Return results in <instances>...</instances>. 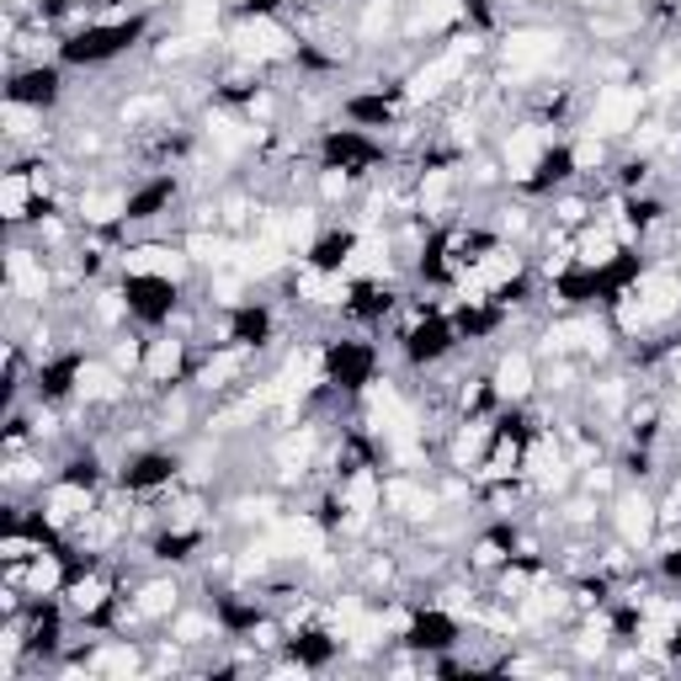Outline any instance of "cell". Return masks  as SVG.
<instances>
[{
    "label": "cell",
    "mask_w": 681,
    "mask_h": 681,
    "mask_svg": "<svg viewBox=\"0 0 681 681\" xmlns=\"http://www.w3.org/2000/svg\"><path fill=\"white\" fill-rule=\"evenodd\" d=\"M145 666V655L128 644V639H117V644H101L97 655H91V671H101V677H134Z\"/></svg>",
    "instance_id": "obj_28"
},
{
    "label": "cell",
    "mask_w": 681,
    "mask_h": 681,
    "mask_svg": "<svg viewBox=\"0 0 681 681\" xmlns=\"http://www.w3.org/2000/svg\"><path fill=\"white\" fill-rule=\"evenodd\" d=\"M187 267H193L187 245L145 240V245H128V250H123V272H128V277H165V283H182Z\"/></svg>",
    "instance_id": "obj_7"
},
{
    "label": "cell",
    "mask_w": 681,
    "mask_h": 681,
    "mask_svg": "<svg viewBox=\"0 0 681 681\" xmlns=\"http://www.w3.org/2000/svg\"><path fill=\"white\" fill-rule=\"evenodd\" d=\"M585 490H596V495H602V490H612V469L591 463V469H585Z\"/></svg>",
    "instance_id": "obj_46"
},
{
    "label": "cell",
    "mask_w": 681,
    "mask_h": 681,
    "mask_svg": "<svg viewBox=\"0 0 681 681\" xmlns=\"http://www.w3.org/2000/svg\"><path fill=\"white\" fill-rule=\"evenodd\" d=\"M171 474H176V463H171V458H154V453H149V458H139V463L128 469V485H134V490H149V485H165Z\"/></svg>",
    "instance_id": "obj_35"
},
{
    "label": "cell",
    "mask_w": 681,
    "mask_h": 681,
    "mask_svg": "<svg viewBox=\"0 0 681 681\" xmlns=\"http://www.w3.org/2000/svg\"><path fill=\"white\" fill-rule=\"evenodd\" d=\"M91 511H97V495H91L86 480H75V474L49 485V495H44V522H49V528H81Z\"/></svg>",
    "instance_id": "obj_8"
},
{
    "label": "cell",
    "mask_w": 681,
    "mask_h": 681,
    "mask_svg": "<svg viewBox=\"0 0 681 681\" xmlns=\"http://www.w3.org/2000/svg\"><path fill=\"white\" fill-rule=\"evenodd\" d=\"M681 304V283L666 277V272H649L639 277V288L623 293V331H644V325H660L671 320Z\"/></svg>",
    "instance_id": "obj_2"
},
{
    "label": "cell",
    "mask_w": 681,
    "mask_h": 681,
    "mask_svg": "<svg viewBox=\"0 0 681 681\" xmlns=\"http://www.w3.org/2000/svg\"><path fill=\"white\" fill-rule=\"evenodd\" d=\"M602 160H607V139H596V134H585L581 145L570 149V165H575V171H596Z\"/></svg>",
    "instance_id": "obj_37"
},
{
    "label": "cell",
    "mask_w": 681,
    "mask_h": 681,
    "mask_svg": "<svg viewBox=\"0 0 681 681\" xmlns=\"http://www.w3.org/2000/svg\"><path fill=\"white\" fill-rule=\"evenodd\" d=\"M59 97V75L53 70H27L11 81V101H27V107H44V101Z\"/></svg>",
    "instance_id": "obj_29"
},
{
    "label": "cell",
    "mask_w": 681,
    "mask_h": 681,
    "mask_svg": "<svg viewBox=\"0 0 681 681\" xmlns=\"http://www.w3.org/2000/svg\"><path fill=\"white\" fill-rule=\"evenodd\" d=\"M565 49V38L554 27H511L506 44H500V59L517 70V75H533V70H548Z\"/></svg>",
    "instance_id": "obj_6"
},
{
    "label": "cell",
    "mask_w": 681,
    "mask_h": 681,
    "mask_svg": "<svg viewBox=\"0 0 681 681\" xmlns=\"http://www.w3.org/2000/svg\"><path fill=\"white\" fill-rule=\"evenodd\" d=\"M5 283L16 298H27V304H44L49 298V267L38 261V250H27V245H11L5 250Z\"/></svg>",
    "instance_id": "obj_9"
},
{
    "label": "cell",
    "mask_w": 681,
    "mask_h": 681,
    "mask_svg": "<svg viewBox=\"0 0 681 681\" xmlns=\"http://www.w3.org/2000/svg\"><path fill=\"white\" fill-rule=\"evenodd\" d=\"M474 565H480V570L506 565V537H480V543H474Z\"/></svg>",
    "instance_id": "obj_41"
},
{
    "label": "cell",
    "mask_w": 681,
    "mask_h": 681,
    "mask_svg": "<svg viewBox=\"0 0 681 681\" xmlns=\"http://www.w3.org/2000/svg\"><path fill=\"white\" fill-rule=\"evenodd\" d=\"M490 389L500 394V399H528L537 389V368L528 351H500V362H495V373H490Z\"/></svg>",
    "instance_id": "obj_14"
},
{
    "label": "cell",
    "mask_w": 681,
    "mask_h": 681,
    "mask_svg": "<svg viewBox=\"0 0 681 681\" xmlns=\"http://www.w3.org/2000/svg\"><path fill=\"white\" fill-rule=\"evenodd\" d=\"M219 5H224V0H182V33L213 44V33H219Z\"/></svg>",
    "instance_id": "obj_30"
},
{
    "label": "cell",
    "mask_w": 681,
    "mask_h": 681,
    "mask_svg": "<svg viewBox=\"0 0 681 681\" xmlns=\"http://www.w3.org/2000/svg\"><path fill=\"white\" fill-rule=\"evenodd\" d=\"M543 351H548V357H570V351L602 357V351H607V331H602L596 320H559V325L543 336Z\"/></svg>",
    "instance_id": "obj_12"
},
{
    "label": "cell",
    "mask_w": 681,
    "mask_h": 681,
    "mask_svg": "<svg viewBox=\"0 0 681 681\" xmlns=\"http://www.w3.org/2000/svg\"><path fill=\"white\" fill-rule=\"evenodd\" d=\"M500 235H528V213H522V208H506V213H500Z\"/></svg>",
    "instance_id": "obj_45"
},
{
    "label": "cell",
    "mask_w": 681,
    "mask_h": 681,
    "mask_svg": "<svg viewBox=\"0 0 681 681\" xmlns=\"http://www.w3.org/2000/svg\"><path fill=\"white\" fill-rule=\"evenodd\" d=\"M112 362H117L123 373H145V340H117V346H112Z\"/></svg>",
    "instance_id": "obj_39"
},
{
    "label": "cell",
    "mask_w": 681,
    "mask_h": 681,
    "mask_svg": "<svg viewBox=\"0 0 681 681\" xmlns=\"http://www.w3.org/2000/svg\"><path fill=\"white\" fill-rule=\"evenodd\" d=\"M75 394L86 405H112L123 399V368L107 357V362H75Z\"/></svg>",
    "instance_id": "obj_15"
},
{
    "label": "cell",
    "mask_w": 681,
    "mask_h": 681,
    "mask_svg": "<svg viewBox=\"0 0 681 681\" xmlns=\"http://www.w3.org/2000/svg\"><path fill=\"white\" fill-rule=\"evenodd\" d=\"M346 187H351V176H346V165H331V171L320 176V193H325V197H346Z\"/></svg>",
    "instance_id": "obj_44"
},
{
    "label": "cell",
    "mask_w": 681,
    "mask_h": 681,
    "mask_svg": "<svg viewBox=\"0 0 681 681\" xmlns=\"http://www.w3.org/2000/svg\"><path fill=\"white\" fill-rule=\"evenodd\" d=\"M490 442H495V426H490V421H463L458 437H453V469H480Z\"/></svg>",
    "instance_id": "obj_22"
},
{
    "label": "cell",
    "mask_w": 681,
    "mask_h": 681,
    "mask_svg": "<svg viewBox=\"0 0 681 681\" xmlns=\"http://www.w3.org/2000/svg\"><path fill=\"white\" fill-rule=\"evenodd\" d=\"M16 585H27L33 596H53V591L64 585V559H59L53 548L33 554V559H27V570H16Z\"/></svg>",
    "instance_id": "obj_23"
},
{
    "label": "cell",
    "mask_w": 681,
    "mask_h": 681,
    "mask_svg": "<svg viewBox=\"0 0 681 681\" xmlns=\"http://www.w3.org/2000/svg\"><path fill=\"white\" fill-rule=\"evenodd\" d=\"M612 522H618V537H623L629 548H644V543H655V533H660V511H655L649 495H623L618 511H612Z\"/></svg>",
    "instance_id": "obj_11"
},
{
    "label": "cell",
    "mask_w": 681,
    "mask_h": 681,
    "mask_svg": "<svg viewBox=\"0 0 681 681\" xmlns=\"http://www.w3.org/2000/svg\"><path fill=\"white\" fill-rule=\"evenodd\" d=\"M394 5H399V0H368V5H362V16H357V33H362L368 44H373V38H384V33L394 27Z\"/></svg>",
    "instance_id": "obj_33"
},
{
    "label": "cell",
    "mask_w": 681,
    "mask_h": 681,
    "mask_svg": "<svg viewBox=\"0 0 681 681\" xmlns=\"http://www.w3.org/2000/svg\"><path fill=\"white\" fill-rule=\"evenodd\" d=\"M134 618H149V623H160V618H176V581H149V585H139V596H134Z\"/></svg>",
    "instance_id": "obj_26"
},
{
    "label": "cell",
    "mask_w": 681,
    "mask_h": 681,
    "mask_svg": "<svg viewBox=\"0 0 681 681\" xmlns=\"http://www.w3.org/2000/svg\"><path fill=\"white\" fill-rule=\"evenodd\" d=\"M33 480H44L33 458H11V463H5V485H33Z\"/></svg>",
    "instance_id": "obj_43"
},
{
    "label": "cell",
    "mask_w": 681,
    "mask_h": 681,
    "mask_svg": "<svg viewBox=\"0 0 681 681\" xmlns=\"http://www.w3.org/2000/svg\"><path fill=\"white\" fill-rule=\"evenodd\" d=\"M314 230H320V219H314L309 208H288V213H283V235H288V245L298 256L314 250Z\"/></svg>",
    "instance_id": "obj_31"
},
{
    "label": "cell",
    "mask_w": 681,
    "mask_h": 681,
    "mask_svg": "<svg viewBox=\"0 0 681 681\" xmlns=\"http://www.w3.org/2000/svg\"><path fill=\"white\" fill-rule=\"evenodd\" d=\"M644 86H602L591 112H585V134L596 139H623L639 128V112H644Z\"/></svg>",
    "instance_id": "obj_1"
},
{
    "label": "cell",
    "mask_w": 681,
    "mask_h": 681,
    "mask_svg": "<svg viewBox=\"0 0 681 681\" xmlns=\"http://www.w3.org/2000/svg\"><path fill=\"white\" fill-rule=\"evenodd\" d=\"M44 193H49V182L38 171H5L0 176V219L5 224H27L33 202H44Z\"/></svg>",
    "instance_id": "obj_10"
},
{
    "label": "cell",
    "mask_w": 681,
    "mask_h": 681,
    "mask_svg": "<svg viewBox=\"0 0 681 681\" xmlns=\"http://www.w3.org/2000/svg\"><path fill=\"white\" fill-rule=\"evenodd\" d=\"M230 44H235V53L245 64H277V59L293 53V33L283 22H272V16H245Z\"/></svg>",
    "instance_id": "obj_5"
},
{
    "label": "cell",
    "mask_w": 681,
    "mask_h": 681,
    "mask_svg": "<svg viewBox=\"0 0 681 681\" xmlns=\"http://www.w3.org/2000/svg\"><path fill=\"white\" fill-rule=\"evenodd\" d=\"M128 208H134V197L117 193V187H86L81 202H75V219L86 230H112L117 219H128Z\"/></svg>",
    "instance_id": "obj_13"
},
{
    "label": "cell",
    "mask_w": 681,
    "mask_h": 681,
    "mask_svg": "<svg viewBox=\"0 0 681 681\" xmlns=\"http://www.w3.org/2000/svg\"><path fill=\"white\" fill-rule=\"evenodd\" d=\"M469 59H474V44H453V49L432 53L416 75H410V86H405V97L410 101H437L447 97L463 75H469Z\"/></svg>",
    "instance_id": "obj_3"
},
{
    "label": "cell",
    "mask_w": 681,
    "mask_h": 681,
    "mask_svg": "<svg viewBox=\"0 0 681 681\" xmlns=\"http://www.w3.org/2000/svg\"><path fill=\"white\" fill-rule=\"evenodd\" d=\"M340 506H346L351 517H373V511L384 506V480H379L373 469H351L346 485H340Z\"/></svg>",
    "instance_id": "obj_20"
},
{
    "label": "cell",
    "mask_w": 681,
    "mask_h": 681,
    "mask_svg": "<svg viewBox=\"0 0 681 681\" xmlns=\"http://www.w3.org/2000/svg\"><path fill=\"white\" fill-rule=\"evenodd\" d=\"M230 511H235V522H256V528H272V522H277V500H272V495H240Z\"/></svg>",
    "instance_id": "obj_34"
},
{
    "label": "cell",
    "mask_w": 681,
    "mask_h": 681,
    "mask_svg": "<svg viewBox=\"0 0 681 681\" xmlns=\"http://www.w3.org/2000/svg\"><path fill=\"white\" fill-rule=\"evenodd\" d=\"M474 277H480L490 293H506L517 277H522V256H517L511 245H490L485 256L474 261Z\"/></svg>",
    "instance_id": "obj_19"
},
{
    "label": "cell",
    "mask_w": 681,
    "mask_h": 681,
    "mask_svg": "<svg viewBox=\"0 0 681 681\" xmlns=\"http://www.w3.org/2000/svg\"><path fill=\"white\" fill-rule=\"evenodd\" d=\"M559 219H565V224H575V219H585V202H581V197H570V202H559Z\"/></svg>",
    "instance_id": "obj_47"
},
{
    "label": "cell",
    "mask_w": 681,
    "mask_h": 681,
    "mask_svg": "<svg viewBox=\"0 0 681 681\" xmlns=\"http://www.w3.org/2000/svg\"><path fill=\"white\" fill-rule=\"evenodd\" d=\"M187 368V340L182 336H154L145 340V379L149 384H176Z\"/></svg>",
    "instance_id": "obj_16"
},
{
    "label": "cell",
    "mask_w": 681,
    "mask_h": 681,
    "mask_svg": "<svg viewBox=\"0 0 681 681\" xmlns=\"http://www.w3.org/2000/svg\"><path fill=\"white\" fill-rule=\"evenodd\" d=\"M208 629H213V623H208L202 612H182V618L171 623V633H176L182 644H197V639H202V633H208Z\"/></svg>",
    "instance_id": "obj_42"
},
{
    "label": "cell",
    "mask_w": 681,
    "mask_h": 681,
    "mask_svg": "<svg viewBox=\"0 0 681 681\" xmlns=\"http://www.w3.org/2000/svg\"><path fill=\"white\" fill-rule=\"evenodd\" d=\"M107 596H112V581L107 575H81V581L70 585V612H81V618H101L107 612Z\"/></svg>",
    "instance_id": "obj_25"
},
{
    "label": "cell",
    "mask_w": 681,
    "mask_h": 681,
    "mask_svg": "<svg viewBox=\"0 0 681 681\" xmlns=\"http://www.w3.org/2000/svg\"><path fill=\"white\" fill-rule=\"evenodd\" d=\"M256 139H261L256 123H240V117H230V112H213V117H208V145L219 149V154H245Z\"/></svg>",
    "instance_id": "obj_21"
},
{
    "label": "cell",
    "mask_w": 681,
    "mask_h": 681,
    "mask_svg": "<svg viewBox=\"0 0 681 681\" xmlns=\"http://www.w3.org/2000/svg\"><path fill=\"white\" fill-rule=\"evenodd\" d=\"M548 149H554L548 123H517V128L500 139V165H506V176H511V182H537V171H543Z\"/></svg>",
    "instance_id": "obj_4"
},
{
    "label": "cell",
    "mask_w": 681,
    "mask_h": 681,
    "mask_svg": "<svg viewBox=\"0 0 681 681\" xmlns=\"http://www.w3.org/2000/svg\"><path fill=\"white\" fill-rule=\"evenodd\" d=\"M596 405L612 416V410H623L629 405V384L623 379H607V384H596Z\"/></svg>",
    "instance_id": "obj_40"
},
{
    "label": "cell",
    "mask_w": 681,
    "mask_h": 681,
    "mask_svg": "<svg viewBox=\"0 0 681 681\" xmlns=\"http://www.w3.org/2000/svg\"><path fill=\"white\" fill-rule=\"evenodd\" d=\"M618 250H623V235L602 224V230H585V235H581V245H575V261L602 272V267H612V261H618Z\"/></svg>",
    "instance_id": "obj_24"
},
{
    "label": "cell",
    "mask_w": 681,
    "mask_h": 681,
    "mask_svg": "<svg viewBox=\"0 0 681 681\" xmlns=\"http://www.w3.org/2000/svg\"><path fill=\"white\" fill-rule=\"evenodd\" d=\"M33 554H44V537L22 533V528H11V533L0 537V559H11V565H27Z\"/></svg>",
    "instance_id": "obj_36"
},
{
    "label": "cell",
    "mask_w": 681,
    "mask_h": 681,
    "mask_svg": "<svg viewBox=\"0 0 681 681\" xmlns=\"http://www.w3.org/2000/svg\"><path fill=\"white\" fill-rule=\"evenodd\" d=\"M160 112H165V101H160V97H134V101H123V112H117V117H123L128 128H139V123L160 117Z\"/></svg>",
    "instance_id": "obj_38"
},
{
    "label": "cell",
    "mask_w": 681,
    "mask_h": 681,
    "mask_svg": "<svg viewBox=\"0 0 681 681\" xmlns=\"http://www.w3.org/2000/svg\"><path fill=\"white\" fill-rule=\"evenodd\" d=\"M384 506L399 511V517H410V522H432L437 517V495L421 490L416 480H384Z\"/></svg>",
    "instance_id": "obj_18"
},
{
    "label": "cell",
    "mask_w": 681,
    "mask_h": 681,
    "mask_svg": "<svg viewBox=\"0 0 681 681\" xmlns=\"http://www.w3.org/2000/svg\"><path fill=\"white\" fill-rule=\"evenodd\" d=\"M245 368H250V346H224V351H213V357L197 368V389H208V394L230 389Z\"/></svg>",
    "instance_id": "obj_17"
},
{
    "label": "cell",
    "mask_w": 681,
    "mask_h": 681,
    "mask_svg": "<svg viewBox=\"0 0 681 681\" xmlns=\"http://www.w3.org/2000/svg\"><path fill=\"white\" fill-rule=\"evenodd\" d=\"M447 197H453V171H447V165H432V171L421 176V213H442Z\"/></svg>",
    "instance_id": "obj_32"
},
{
    "label": "cell",
    "mask_w": 681,
    "mask_h": 681,
    "mask_svg": "<svg viewBox=\"0 0 681 681\" xmlns=\"http://www.w3.org/2000/svg\"><path fill=\"white\" fill-rule=\"evenodd\" d=\"M458 16H463V0H421L405 33H410V38H421V33H442V27H453Z\"/></svg>",
    "instance_id": "obj_27"
}]
</instances>
